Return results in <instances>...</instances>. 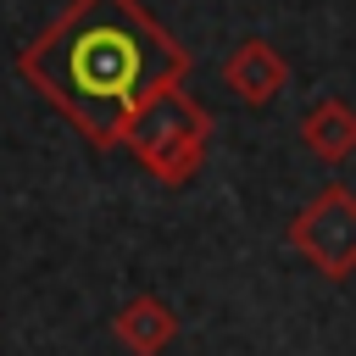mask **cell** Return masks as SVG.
<instances>
[{
    "label": "cell",
    "mask_w": 356,
    "mask_h": 356,
    "mask_svg": "<svg viewBox=\"0 0 356 356\" xmlns=\"http://www.w3.org/2000/svg\"><path fill=\"white\" fill-rule=\"evenodd\" d=\"M195 56L139 0H67L17 50L22 83L56 106L95 150H117L145 100L184 83Z\"/></svg>",
    "instance_id": "cell-1"
},
{
    "label": "cell",
    "mask_w": 356,
    "mask_h": 356,
    "mask_svg": "<svg viewBox=\"0 0 356 356\" xmlns=\"http://www.w3.org/2000/svg\"><path fill=\"white\" fill-rule=\"evenodd\" d=\"M122 145L134 150V161H139L156 184L184 189V184L206 167L211 111H206L184 83H172V89H161L156 100H145V106H139V117L128 122Z\"/></svg>",
    "instance_id": "cell-2"
},
{
    "label": "cell",
    "mask_w": 356,
    "mask_h": 356,
    "mask_svg": "<svg viewBox=\"0 0 356 356\" xmlns=\"http://www.w3.org/2000/svg\"><path fill=\"white\" fill-rule=\"evenodd\" d=\"M289 250H300L323 278H350L356 273V189L350 184H323L284 228Z\"/></svg>",
    "instance_id": "cell-3"
},
{
    "label": "cell",
    "mask_w": 356,
    "mask_h": 356,
    "mask_svg": "<svg viewBox=\"0 0 356 356\" xmlns=\"http://www.w3.org/2000/svg\"><path fill=\"white\" fill-rule=\"evenodd\" d=\"M222 83H228V95H239L245 106H273V100L284 95V83H289V61H284L278 44H267V39L250 33V39H239V44L228 50Z\"/></svg>",
    "instance_id": "cell-4"
},
{
    "label": "cell",
    "mask_w": 356,
    "mask_h": 356,
    "mask_svg": "<svg viewBox=\"0 0 356 356\" xmlns=\"http://www.w3.org/2000/svg\"><path fill=\"white\" fill-rule=\"evenodd\" d=\"M300 145L323 161V167H339L356 156V106L339 100V95H323L317 106H306L300 117Z\"/></svg>",
    "instance_id": "cell-5"
},
{
    "label": "cell",
    "mask_w": 356,
    "mask_h": 356,
    "mask_svg": "<svg viewBox=\"0 0 356 356\" xmlns=\"http://www.w3.org/2000/svg\"><path fill=\"white\" fill-rule=\"evenodd\" d=\"M111 334L122 350L134 356H161L172 339H178V312L161 300V295H134L117 317H111Z\"/></svg>",
    "instance_id": "cell-6"
}]
</instances>
